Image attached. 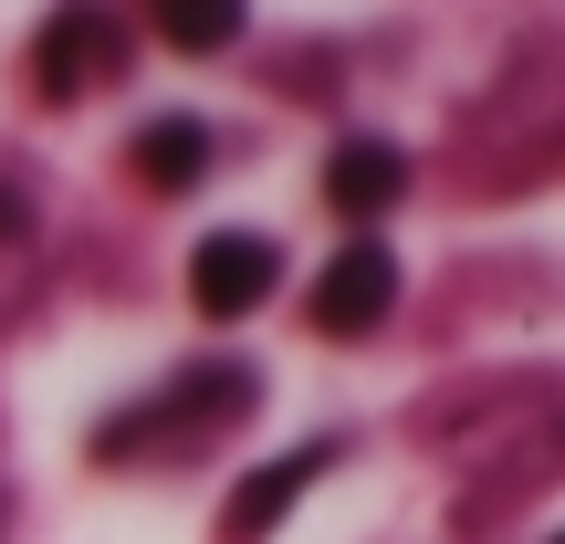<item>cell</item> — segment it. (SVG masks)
<instances>
[{
    "label": "cell",
    "instance_id": "obj_1",
    "mask_svg": "<svg viewBox=\"0 0 565 544\" xmlns=\"http://www.w3.org/2000/svg\"><path fill=\"white\" fill-rule=\"evenodd\" d=\"M252 366H189V377H168L158 398H137L126 419H105L95 429V461H137V450H189V440H210V429H231L252 408Z\"/></svg>",
    "mask_w": 565,
    "mask_h": 544
},
{
    "label": "cell",
    "instance_id": "obj_2",
    "mask_svg": "<svg viewBox=\"0 0 565 544\" xmlns=\"http://www.w3.org/2000/svg\"><path fill=\"white\" fill-rule=\"evenodd\" d=\"M387 303H398V252L387 242H345L335 263L315 273V335H335V345H356V335H377L387 324Z\"/></svg>",
    "mask_w": 565,
    "mask_h": 544
},
{
    "label": "cell",
    "instance_id": "obj_3",
    "mask_svg": "<svg viewBox=\"0 0 565 544\" xmlns=\"http://www.w3.org/2000/svg\"><path fill=\"white\" fill-rule=\"evenodd\" d=\"M273 282H282V252L263 242V231H210L200 252H189V303L200 314H252V303H273Z\"/></svg>",
    "mask_w": 565,
    "mask_h": 544
},
{
    "label": "cell",
    "instance_id": "obj_4",
    "mask_svg": "<svg viewBox=\"0 0 565 544\" xmlns=\"http://www.w3.org/2000/svg\"><path fill=\"white\" fill-rule=\"evenodd\" d=\"M324 471H335V440H303V450H282V461H263V471H252V482L221 503V544H263L282 513L324 482Z\"/></svg>",
    "mask_w": 565,
    "mask_h": 544
},
{
    "label": "cell",
    "instance_id": "obj_5",
    "mask_svg": "<svg viewBox=\"0 0 565 544\" xmlns=\"http://www.w3.org/2000/svg\"><path fill=\"white\" fill-rule=\"evenodd\" d=\"M324 200H335V221H387V210L408 200L398 137H345L335 158H324Z\"/></svg>",
    "mask_w": 565,
    "mask_h": 544
},
{
    "label": "cell",
    "instance_id": "obj_6",
    "mask_svg": "<svg viewBox=\"0 0 565 544\" xmlns=\"http://www.w3.org/2000/svg\"><path fill=\"white\" fill-rule=\"evenodd\" d=\"M116 21H105V11H63V21H42V95H95V84L105 74H116Z\"/></svg>",
    "mask_w": 565,
    "mask_h": 544
},
{
    "label": "cell",
    "instance_id": "obj_7",
    "mask_svg": "<svg viewBox=\"0 0 565 544\" xmlns=\"http://www.w3.org/2000/svg\"><path fill=\"white\" fill-rule=\"evenodd\" d=\"M210 158H221V147H210L200 116H147V126H137V179H147V189H200Z\"/></svg>",
    "mask_w": 565,
    "mask_h": 544
},
{
    "label": "cell",
    "instance_id": "obj_8",
    "mask_svg": "<svg viewBox=\"0 0 565 544\" xmlns=\"http://www.w3.org/2000/svg\"><path fill=\"white\" fill-rule=\"evenodd\" d=\"M158 32L179 42V53H221V42H242V0H168Z\"/></svg>",
    "mask_w": 565,
    "mask_h": 544
}]
</instances>
